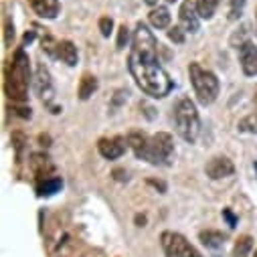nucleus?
<instances>
[{"label": "nucleus", "instance_id": "1", "mask_svg": "<svg viewBox=\"0 0 257 257\" xmlns=\"http://www.w3.org/2000/svg\"><path fill=\"white\" fill-rule=\"evenodd\" d=\"M127 69H130L136 85L146 95H150L154 99L166 97L174 87V81L170 79L166 69L158 63V59L138 57V55L130 53V57H127Z\"/></svg>", "mask_w": 257, "mask_h": 257}, {"label": "nucleus", "instance_id": "2", "mask_svg": "<svg viewBox=\"0 0 257 257\" xmlns=\"http://www.w3.org/2000/svg\"><path fill=\"white\" fill-rule=\"evenodd\" d=\"M136 154V158L152 164V166H168L174 156V140L168 132H158L154 136H146L142 132H132L125 138Z\"/></svg>", "mask_w": 257, "mask_h": 257}, {"label": "nucleus", "instance_id": "3", "mask_svg": "<svg viewBox=\"0 0 257 257\" xmlns=\"http://www.w3.org/2000/svg\"><path fill=\"white\" fill-rule=\"evenodd\" d=\"M5 91L13 101H27L29 85H31V61L25 49H17L13 61L7 67L5 75Z\"/></svg>", "mask_w": 257, "mask_h": 257}, {"label": "nucleus", "instance_id": "4", "mask_svg": "<svg viewBox=\"0 0 257 257\" xmlns=\"http://www.w3.org/2000/svg\"><path fill=\"white\" fill-rule=\"evenodd\" d=\"M188 77H190V85L195 89L197 101L201 105H211L217 101L219 93H221V83L217 79V75L209 69H205L201 63H190L188 65Z\"/></svg>", "mask_w": 257, "mask_h": 257}, {"label": "nucleus", "instance_id": "5", "mask_svg": "<svg viewBox=\"0 0 257 257\" xmlns=\"http://www.w3.org/2000/svg\"><path fill=\"white\" fill-rule=\"evenodd\" d=\"M174 123L176 132L184 142L195 144L199 134H201V117L197 111L195 101H190V97H180L174 105Z\"/></svg>", "mask_w": 257, "mask_h": 257}, {"label": "nucleus", "instance_id": "6", "mask_svg": "<svg viewBox=\"0 0 257 257\" xmlns=\"http://www.w3.org/2000/svg\"><path fill=\"white\" fill-rule=\"evenodd\" d=\"M160 245L166 257H203L195 245L176 231H162Z\"/></svg>", "mask_w": 257, "mask_h": 257}, {"label": "nucleus", "instance_id": "7", "mask_svg": "<svg viewBox=\"0 0 257 257\" xmlns=\"http://www.w3.org/2000/svg\"><path fill=\"white\" fill-rule=\"evenodd\" d=\"M130 53H134L138 57L158 59V41L144 23L136 25V31L132 35V51Z\"/></svg>", "mask_w": 257, "mask_h": 257}, {"label": "nucleus", "instance_id": "8", "mask_svg": "<svg viewBox=\"0 0 257 257\" xmlns=\"http://www.w3.org/2000/svg\"><path fill=\"white\" fill-rule=\"evenodd\" d=\"M33 83H35V89H37V95L47 103L51 105L53 101V95H55V89H53V81H51V73L49 69L39 63L37 65V71H35V77H33Z\"/></svg>", "mask_w": 257, "mask_h": 257}, {"label": "nucleus", "instance_id": "9", "mask_svg": "<svg viewBox=\"0 0 257 257\" xmlns=\"http://www.w3.org/2000/svg\"><path fill=\"white\" fill-rule=\"evenodd\" d=\"M178 23L182 27L184 33H197L199 27H201V17L197 13V5L192 0H184L178 9Z\"/></svg>", "mask_w": 257, "mask_h": 257}, {"label": "nucleus", "instance_id": "10", "mask_svg": "<svg viewBox=\"0 0 257 257\" xmlns=\"http://www.w3.org/2000/svg\"><path fill=\"white\" fill-rule=\"evenodd\" d=\"M239 65L247 77L257 75V47L249 39L239 45Z\"/></svg>", "mask_w": 257, "mask_h": 257}, {"label": "nucleus", "instance_id": "11", "mask_svg": "<svg viewBox=\"0 0 257 257\" xmlns=\"http://www.w3.org/2000/svg\"><path fill=\"white\" fill-rule=\"evenodd\" d=\"M127 148V140H123L121 136L115 138H99L97 140V152L105 158V160H117L123 156Z\"/></svg>", "mask_w": 257, "mask_h": 257}, {"label": "nucleus", "instance_id": "12", "mask_svg": "<svg viewBox=\"0 0 257 257\" xmlns=\"http://www.w3.org/2000/svg\"><path fill=\"white\" fill-rule=\"evenodd\" d=\"M205 172L211 180H221L227 176H233L235 172V164L227 158V156H213L207 164H205Z\"/></svg>", "mask_w": 257, "mask_h": 257}, {"label": "nucleus", "instance_id": "13", "mask_svg": "<svg viewBox=\"0 0 257 257\" xmlns=\"http://www.w3.org/2000/svg\"><path fill=\"white\" fill-rule=\"evenodd\" d=\"M29 5L35 11V15H39L41 19H47V21L57 19L59 13H61L59 0H29Z\"/></svg>", "mask_w": 257, "mask_h": 257}, {"label": "nucleus", "instance_id": "14", "mask_svg": "<svg viewBox=\"0 0 257 257\" xmlns=\"http://www.w3.org/2000/svg\"><path fill=\"white\" fill-rule=\"evenodd\" d=\"M55 59H61L65 65L75 67L77 65V59H79L77 47L71 41H59V45H57V57Z\"/></svg>", "mask_w": 257, "mask_h": 257}, {"label": "nucleus", "instance_id": "15", "mask_svg": "<svg viewBox=\"0 0 257 257\" xmlns=\"http://www.w3.org/2000/svg\"><path fill=\"white\" fill-rule=\"evenodd\" d=\"M63 188V178L61 176H47L43 180H37V195L39 197H51L55 192Z\"/></svg>", "mask_w": 257, "mask_h": 257}, {"label": "nucleus", "instance_id": "16", "mask_svg": "<svg viewBox=\"0 0 257 257\" xmlns=\"http://www.w3.org/2000/svg\"><path fill=\"white\" fill-rule=\"evenodd\" d=\"M148 21H150V25H152L154 29L162 31V29H168V27H170L172 17H170V11H168L166 7H156V9L150 11Z\"/></svg>", "mask_w": 257, "mask_h": 257}, {"label": "nucleus", "instance_id": "17", "mask_svg": "<svg viewBox=\"0 0 257 257\" xmlns=\"http://www.w3.org/2000/svg\"><path fill=\"white\" fill-rule=\"evenodd\" d=\"M97 87H99V81H97V77L95 75H89V73H85L83 77H81V81H79V89H77V97L81 99V101H87L95 91H97Z\"/></svg>", "mask_w": 257, "mask_h": 257}, {"label": "nucleus", "instance_id": "18", "mask_svg": "<svg viewBox=\"0 0 257 257\" xmlns=\"http://www.w3.org/2000/svg\"><path fill=\"white\" fill-rule=\"evenodd\" d=\"M199 239L203 241V245H207L209 249H219V247H223L225 245V235L223 233H219V231H201L199 233Z\"/></svg>", "mask_w": 257, "mask_h": 257}, {"label": "nucleus", "instance_id": "19", "mask_svg": "<svg viewBox=\"0 0 257 257\" xmlns=\"http://www.w3.org/2000/svg\"><path fill=\"white\" fill-rule=\"evenodd\" d=\"M251 251H253V239L249 235H243L235 241L231 257H251Z\"/></svg>", "mask_w": 257, "mask_h": 257}, {"label": "nucleus", "instance_id": "20", "mask_svg": "<svg viewBox=\"0 0 257 257\" xmlns=\"http://www.w3.org/2000/svg\"><path fill=\"white\" fill-rule=\"evenodd\" d=\"M195 5H197V13L201 19L209 21L215 17L217 13V7H219V0H195Z\"/></svg>", "mask_w": 257, "mask_h": 257}, {"label": "nucleus", "instance_id": "21", "mask_svg": "<svg viewBox=\"0 0 257 257\" xmlns=\"http://www.w3.org/2000/svg\"><path fill=\"white\" fill-rule=\"evenodd\" d=\"M245 3H247V0H229V19L231 21H237L243 15Z\"/></svg>", "mask_w": 257, "mask_h": 257}, {"label": "nucleus", "instance_id": "22", "mask_svg": "<svg viewBox=\"0 0 257 257\" xmlns=\"http://www.w3.org/2000/svg\"><path fill=\"white\" fill-rule=\"evenodd\" d=\"M239 130H241V132L257 134V117H255V115H249V117H245L243 121H239Z\"/></svg>", "mask_w": 257, "mask_h": 257}, {"label": "nucleus", "instance_id": "23", "mask_svg": "<svg viewBox=\"0 0 257 257\" xmlns=\"http://www.w3.org/2000/svg\"><path fill=\"white\" fill-rule=\"evenodd\" d=\"M168 39H170L172 43H176V45H182L184 39H186V33L182 31L180 25H178V27H170V29H168Z\"/></svg>", "mask_w": 257, "mask_h": 257}, {"label": "nucleus", "instance_id": "24", "mask_svg": "<svg viewBox=\"0 0 257 257\" xmlns=\"http://www.w3.org/2000/svg\"><path fill=\"white\" fill-rule=\"evenodd\" d=\"M127 41H130V29H127L125 25H121L119 29H117V49L121 51V49H125V45H127Z\"/></svg>", "mask_w": 257, "mask_h": 257}, {"label": "nucleus", "instance_id": "25", "mask_svg": "<svg viewBox=\"0 0 257 257\" xmlns=\"http://www.w3.org/2000/svg\"><path fill=\"white\" fill-rule=\"evenodd\" d=\"M99 31H101V37L109 39V35L113 33V21L109 17H101L99 19Z\"/></svg>", "mask_w": 257, "mask_h": 257}, {"label": "nucleus", "instance_id": "26", "mask_svg": "<svg viewBox=\"0 0 257 257\" xmlns=\"http://www.w3.org/2000/svg\"><path fill=\"white\" fill-rule=\"evenodd\" d=\"M15 41V25L11 21H7L5 25V45H13Z\"/></svg>", "mask_w": 257, "mask_h": 257}, {"label": "nucleus", "instance_id": "27", "mask_svg": "<svg viewBox=\"0 0 257 257\" xmlns=\"http://www.w3.org/2000/svg\"><path fill=\"white\" fill-rule=\"evenodd\" d=\"M223 217H225V219L229 221V225H231V227H235V223H237V219L233 217V213H231L229 209H225V211H223Z\"/></svg>", "mask_w": 257, "mask_h": 257}, {"label": "nucleus", "instance_id": "28", "mask_svg": "<svg viewBox=\"0 0 257 257\" xmlns=\"http://www.w3.org/2000/svg\"><path fill=\"white\" fill-rule=\"evenodd\" d=\"M121 174H127V172H123V170H113V176L117 178V180H123L125 176H121Z\"/></svg>", "mask_w": 257, "mask_h": 257}, {"label": "nucleus", "instance_id": "29", "mask_svg": "<svg viewBox=\"0 0 257 257\" xmlns=\"http://www.w3.org/2000/svg\"><path fill=\"white\" fill-rule=\"evenodd\" d=\"M144 3H146L148 7H152V9H156V7H158V0H144Z\"/></svg>", "mask_w": 257, "mask_h": 257}, {"label": "nucleus", "instance_id": "30", "mask_svg": "<svg viewBox=\"0 0 257 257\" xmlns=\"http://www.w3.org/2000/svg\"><path fill=\"white\" fill-rule=\"evenodd\" d=\"M253 103H255V117H257V87H255V95H253Z\"/></svg>", "mask_w": 257, "mask_h": 257}, {"label": "nucleus", "instance_id": "31", "mask_svg": "<svg viewBox=\"0 0 257 257\" xmlns=\"http://www.w3.org/2000/svg\"><path fill=\"white\" fill-rule=\"evenodd\" d=\"M166 3H168V5H172V3H176V0H166Z\"/></svg>", "mask_w": 257, "mask_h": 257}, {"label": "nucleus", "instance_id": "32", "mask_svg": "<svg viewBox=\"0 0 257 257\" xmlns=\"http://www.w3.org/2000/svg\"><path fill=\"white\" fill-rule=\"evenodd\" d=\"M251 257H257V249H255V253H253V255H251Z\"/></svg>", "mask_w": 257, "mask_h": 257}, {"label": "nucleus", "instance_id": "33", "mask_svg": "<svg viewBox=\"0 0 257 257\" xmlns=\"http://www.w3.org/2000/svg\"><path fill=\"white\" fill-rule=\"evenodd\" d=\"M255 21H257V11H255Z\"/></svg>", "mask_w": 257, "mask_h": 257}]
</instances>
